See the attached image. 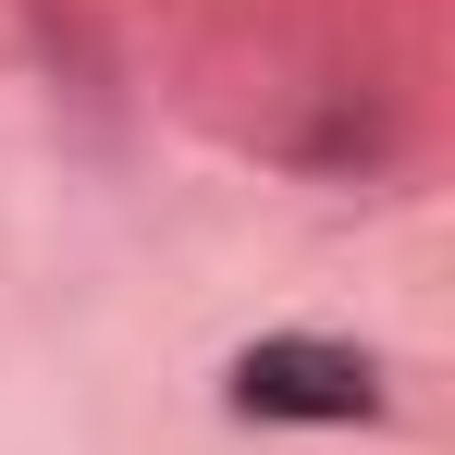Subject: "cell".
<instances>
[{
    "mask_svg": "<svg viewBox=\"0 0 455 455\" xmlns=\"http://www.w3.org/2000/svg\"><path fill=\"white\" fill-rule=\"evenodd\" d=\"M234 419H381V370L357 345H320V332H271L222 370Z\"/></svg>",
    "mask_w": 455,
    "mask_h": 455,
    "instance_id": "1",
    "label": "cell"
}]
</instances>
